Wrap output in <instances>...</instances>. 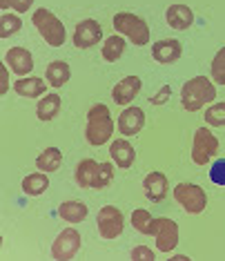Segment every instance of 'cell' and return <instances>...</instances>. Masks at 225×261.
Wrapping results in <instances>:
<instances>
[{
  "label": "cell",
  "mask_w": 225,
  "mask_h": 261,
  "mask_svg": "<svg viewBox=\"0 0 225 261\" xmlns=\"http://www.w3.org/2000/svg\"><path fill=\"white\" fill-rule=\"evenodd\" d=\"M216 152H218V139L207 127H199L194 132L192 161L196 165H207V161H212L216 156Z\"/></svg>",
  "instance_id": "ba28073f"
},
{
  "label": "cell",
  "mask_w": 225,
  "mask_h": 261,
  "mask_svg": "<svg viewBox=\"0 0 225 261\" xmlns=\"http://www.w3.org/2000/svg\"><path fill=\"white\" fill-rule=\"evenodd\" d=\"M32 22L49 47H63L65 45V38H67L65 25L61 22V18H56V16L51 14L49 9H36L32 16Z\"/></svg>",
  "instance_id": "5b68a950"
},
{
  "label": "cell",
  "mask_w": 225,
  "mask_h": 261,
  "mask_svg": "<svg viewBox=\"0 0 225 261\" xmlns=\"http://www.w3.org/2000/svg\"><path fill=\"white\" fill-rule=\"evenodd\" d=\"M96 225H98V232L103 239H116V237H121L123 228H125V221H123V215L121 210L114 205H105L100 207L98 217H96Z\"/></svg>",
  "instance_id": "30bf717a"
},
{
  "label": "cell",
  "mask_w": 225,
  "mask_h": 261,
  "mask_svg": "<svg viewBox=\"0 0 225 261\" xmlns=\"http://www.w3.org/2000/svg\"><path fill=\"white\" fill-rule=\"evenodd\" d=\"M114 134V121H111L109 108L103 103L92 105L87 112V125H85V139L90 145H103L107 143Z\"/></svg>",
  "instance_id": "3957f363"
},
{
  "label": "cell",
  "mask_w": 225,
  "mask_h": 261,
  "mask_svg": "<svg viewBox=\"0 0 225 261\" xmlns=\"http://www.w3.org/2000/svg\"><path fill=\"white\" fill-rule=\"evenodd\" d=\"M123 54H125V40H123V36L116 34V36H109L103 43V61L105 63H116Z\"/></svg>",
  "instance_id": "d4e9b609"
},
{
  "label": "cell",
  "mask_w": 225,
  "mask_h": 261,
  "mask_svg": "<svg viewBox=\"0 0 225 261\" xmlns=\"http://www.w3.org/2000/svg\"><path fill=\"white\" fill-rule=\"evenodd\" d=\"M100 38H103V27H100V22L94 20V18L78 22L74 29V36H72L76 49H90V47L100 43Z\"/></svg>",
  "instance_id": "8fae6325"
},
{
  "label": "cell",
  "mask_w": 225,
  "mask_h": 261,
  "mask_svg": "<svg viewBox=\"0 0 225 261\" xmlns=\"http://www.w3.org/2000/svg\"><path fill=\"white\" fill-rule=\"evenodd\" d=\"M150 237L156 239V250H176V246H179V223L167 217H154L150 225Z\"/></svg>",
  "instance_id": "52a82bcc"
},
{
  "label": "cell",
  "mask_w": 225,
  "mask_h": 261,
  "mask_svg": "<svg viewBox=\"0 0 225 261\" xmlns=\"http://www.w3.org/2000/svg\"><path fill=\"white\" fill-rule=\"evenodd\" d=\"M205 123L214 127H225V103H214L205 112Z\"/></svg>",
  "instance_id": "f1b7e54d"
},
{
  "label": "cell",
  "mask_w": 225,
  "mask_h": 261,
  "mask_svg": "<svg viewBox=\"0 0 225 261\" xmlns=\"http://www.w3.org/2000/svg\"><path fill=\"white\" fill-rule=\"evenodd\" d=\"M109 156L121 170H127V168H132L136 161V150L127 139H116L114 143L109 145Z\"/></svg>",
  "instance_id": "e0dca14e"
},
{
  "label": "cell",
  "mask_w": 225,
  "mask_h": 261,
  "mask_svg": "<svg viewBox=\"0 0 225 261\" xmlns=\"http://www.w3.org/2000/svg\"><path fill=\"white\" fill-rule=\"evenodd\" d=\"M134 261H154V250H150L147 246H136L132 250Z\"/></svg>",
  "instance_id": "4dcf8cb0"
},
{
  "label": "cell",
  "mask_w": 225,
  "mask_h": 261,
  "mask_svg": "<svg viewBox=\"0 0 225 261\" xmlns=\"http://www.w3.org/2000/svg\"><path fill=\"white\" fill-rule=\"evenodd\" d=\"M165 22L176 29V32H183V29L192 27L194 22V11L185 7V5H172V7H167V11H165Z\"/></svg>",
  "instance_id": "ac0fdd59"
},
{
  "label": "cell",
  "mask_w": 225,
  "mask_h": 261,
  "mask_svg": "<svg viewBox=\"0 0 225 261\" xmlns=\"http://www.w3.org/2000/svg\"><path fill=\"white\" fill-rule=\"evenodd\" d=\"M45 90H47L45 81L38 79V76H29V79H20L14 83V92L25 98H38L45 94Z\"/></svg>",
  "instance_id": "d6986e66"
},
{
  "label": "cell",
  "mask_w": 225,
  "mask_h": 261,
  "mask_svg": "<svg viewBox=\"0 0 225 261\" xmlns=\"http://www.w3.org/2000/svg\"><path fill=\"white\" fill-rule=\"evenodd\" d=\"M212 83L214 85H225V47L216 51L214 61H212Z\"/></svg>",
  "instance_id": "4316f807"
},
{
  "label": "cell",
  "mask_w": 225,
  "mask_h": 261,
  "mask_svg": "<svg viewBox=\"0 0 225 261\" xmlns=\"http://www.w3.org/2000/svg\"><path fill=\"white\" fill-rule=\"evenodd\" d=\"M0 81H3V85H0V94H7L9 92V72L5 65H0Z\"/></svg>",
  "instance_id": "836d02e7"
},
{
  "label": "cell",
  "mask_w": 225,
  "mask_h": 261,
  "mask_svg": "<svg viewBox=\"0 0 225 261\" xmlns=\"http://www.w3.org/2000/svg\"><path fill=\"white\" fill-rule=\"evenodd\" d=\"M61 96L58 94H47V96H43L38 100L36 105V116L40 118V121H54V118L58 116V112H61Z\"/></svg>",
  "instance_id": "ffe728a7"
},
{
  "label": "cell",
  "mask_w": 225,
  "mask_h": 261,
  "mask_svg": "<svg viewBox=\"0 0 225 261\" xmlns=\"http://www.w3.org/2000/svg\"><path fill=\"white\" fill-rule=\"evenodd\" d=\"M80 243H82V239H80L78 230H74V228L63 230V232L54 239V243H51V257H54L56 261L74 259L80 250Z\"/></svg>",
  "instance_id": "9c48e42d"
},
{
  "label": "cell",
  "mask_w": 225,
  "mask_h": 261,
  "mask_svg": "<svg viewBox=\"0 0 225 261\" xmlns=\"http://www.w3.org/2000/svg\"><path fill=\"white\" fill-rule=\"evenodd\" d=\"M170 92H172L170 87L163 85L161 92H158L156 96H152V105H165V103H167V98H170Z\"/></svg>",
  "instance_id": "d6a6232c"
},
{
  "label": "cell",
  "mask_w": 225,
  "mask_h": 261,
  "mask_svg": "<svg viewBox=\"0 0 225 261\" xmlns=\"http://www.w3.org/2000/svg\"><path fill=\"white\" fill-rule=\"evenodd\" d=\"M45 74H47V81H49L51 87H63L65 83L69 81V76H72V69H69V65L65 61H54L47 65Z\"/></svg>",
  "instance_id": "7402d4cb"
},
{
  "label": "cell",
  "mask_w": 225,
  "mask_h": 261,
  "mask_svg": "<svg viewBox=\"0 0 225 261\" xmlns=\"http://www.w3.org/2000/svg\"><path fill=\"white\" fill-rule=\"evenodd\" d=\"M34 5V0H9V7L16 11V14H25L29 11V7Z\"/></svg>",
  "instance_id": "1f68e13d"
},
{
  "label": "cell",
  "mask_w": 225,
  "mask_h": 261,
  "mask_svg": "<svg viewBox=\"0 0 225 261\" xmlns=\"http://www.w3.org/2000/svg\"><path fill=\"white\" fill-rule=\"evenodd\" d=\"M174 199L187 215H201L207 207V194L196 183H179L174 188Z\"/></svg>",
  "instance_id": "8992f818"
},
{
  "label": "cell",
  "mask_w": 225,
  "mask_h": 261,
  "mask_svg": "<svg viewBox=\"0 0 225 261\" xmlns=\"http://www.w3.org/2000/svg\"><path fill=\"white\" fill-rule=\"evenodd\" d=\"M167 190H170V183L163 172H150L143 179V192L154 203H161V201L167 197Z\"/></svg>",
  "instance_id": "9a60e30c"
},
{
  "label": "cell",
  "mask_w": 225,
  "mask_h": 261,
  "mask_svg": "<svg viewBox=\"0 0 225 261\" xmlns=\"http://www.w3.org/2000/svg\"><path fill=\"white\" fill-rule=\"evenodd\" d=\"M181 56H183V47H181L179 40H174V38L156 40L152 47V58L161 65H172V63L179 61Z\"/></svg>",
  "instance_id": "5bb4252c"
},
{
  "label": "cell",
  "mask_w": 225,
  "mask_h": 261,
  "mask_svg": "<svg viewBox=\"0 0 225 261\" xmlns=\"http://www.w3.org/2000/svg\"><path fill=\"white\" fill-rule=\"evenodd\" d=\"M216 98V85L207 76H194L181 90V105L187 112H199Z\"/></svg>",
  "instance_id": "7a4b0ae2"
},
{
  "label": "cell",
  "mask_w": 225,
  "mask_h": 261,
  "mask_svg": "<svg viewBox=\"0 0 225 261\" xmlns=\"http://www.w3.org/2000/svg\"><path fill=\"white\" fill-rule=\"evenodd\" d=\"M58 217L65 219L67 223H80L87 219V205L80 201H65L58 205Z\"/></svg>",
  "instance_id": "44dd1931"
},
{
  "label": "cell",
  "mask_w": 225,
  "mask_h": 261,
  "mask_svg": "<svg viewBox=\"0 0 225 261\" xmlns=\"http://www.w3.org/2000/svg\"><path fill=\"white\" fill-rule=\"evenodd\" d=\"M47 188H49L47 172H36V174H29L22 179V192H25L27 197H40Z\"/></svg>",
  "instance_id": "cb8c5ba5"
},
{
  "label": "cell",
  "mask_w": 225,
  "mask_h": 261,
  "mask_svg": "<svg viewBox=\"0 0 225 261\" xmlns=\"http://www.w3.org/2000/svg\"><path fill=\"white\" fill-rule=\"evenodd\" d=\"M145 125V112L140 108H127L118 116V132L123 136H136Z\"/></svg>",
  "instance_id": "2e32d148"
},
{
  "label": "cell",
  "mask_w": 225,
  "mask_h": 261,
  "mask_svg": "<svg viewBox=\"0 0 225 261\" xmlns=\"http://www.w3.org/2000/svg\"><path fill=\"white\" fill-rule=\"evenodd\" d=\"M22 29V20L16 14H9V11H3L0 14V38H9L14 34H18Z\"/></svg>",
  "instance_id": "484cf974"
},
{
  "label": "cell",
  "mask_w": 225,
  "mask_h": 261,
  "mask_svg": "<svg viewBox=\"0 0 225 261\" xmlns=\"http://www.w3.org/2000/svg\"><path fill=\"white\" fill-rule=\"evenodd\" d=\"M140 85H143V83H140L138 76H125L123 81H118L114 85V90H111V98H114V103L121 105V108L129 105L136 96H138Z\"/></svg>",
  "instance_id": "7c38bea8"
},
{
  "label": "cell",
  "mask_w": 225,
  "mask_h": 261,
  "mask_svg": "<svg viewBox=\"0 0 225 261\" xmlns=\"http://www.w3.org/2000/svg\"><path fill=\"white\" fill-rule=\"evenodd\" d=\"M152 215L147 210H143V207H138V210L132 212V225L136 232L140 234H150V225H152Z\"/></svg>",
  "instance_id": "83f0119b"
},
{
  "label": "cell",
  "mask_w": 225,
  "mask_h": 261,
  "mask_svg": "<svg viewBox=\"0 0 225 261\" xmlns=\"http://www.w3.org/2000/svg\"><path fill=\"white\" fill-rule=\"evenodd\" d=\"M61 163H63V152L58 150V147H47L45 152H40L38 154V159H36V168L40 172H56L58 168H61Z\"/></svg>",
  "instance_id": "603a6c76"
},
{
  "label": "cell",
  "mask_w": 225,
  "mask_h": 261,
  "mask_svg": "<svg viewBox=\"0 0 225 261\" xmlns=\"http://www.w3.org/2000/svg\"><path fill=\"white\" fill-rule=\"evenodd\" d=\"M5 63H7L11 72L18 76H27L34 69V58L25 47H11V49H7L5 51Z\"/></svg>",
  "instance_id": "4fadbf2b"
},
{
  "label": "cell",
  "mask_w": 225,
  "mask_h": 261,
  "mask_svg": "<svg viewBox=\"0 0 225 261\" xmlns=\"http://www.w3.org/2000/svg\"><path fill=\"white\" fill-rule=\"evenodd\" d=\"M210 179L216 186H225V159L223 161H214L210 168Z\"/></svg>",
  "instance_id": "f546056e"
},
{
  "label": "cell",
  "mask_w": 225,
  "mask_h": 261,
  "mask_svg": "<svg viewBox=\"0 0 225 261\" xmlns=\"http://www.w3.org/2000/svg\"><path fill=\"white\" fill-rule=\"evenodd\" d=\"M111 25H114L116 34L127 36L136 47H143V45L150 43V36H152L150 27H147V22L140 18V16L121 11V14H116L114 18H111Z\"/></svg>",
  "instance_id": "277c9868"
},
{
  "label": "cell",
  "mask_w": 225,
  "mask_h": 261,
  "mask_svg": "<svg viewBox=\"0 0 225 261\" xmlns=\"http://www.w3.org/2000/svg\"><path fill=\"white\" fill-rule=\"evenodd\" d=\"M0 7H3V9H9V0H0Z\"/></svg>",
  "instance_id": "e575fe53"
},
{
  "label": "cell",
  "mask_w": 225,
  "mask_h": 261,
  "mask_svg": "<svg viewBox=\"0 0 225 261\" xmlns=\"http://www.w3.org/2000/svg\"><path fill=\"white\" fill-rule=\"evenodd\" d=\"M74 179L78 188H92V190H103L114 181V165L111 163H98L94 159H82L76 165Z\"/></svg>",
  "instance_id": "6da1fadb"
}]
</instances>
